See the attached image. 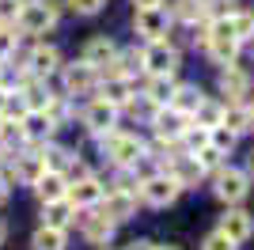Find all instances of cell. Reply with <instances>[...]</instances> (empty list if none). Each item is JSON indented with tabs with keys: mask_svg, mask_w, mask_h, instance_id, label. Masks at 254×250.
Returning a JSON list of instances; mask_svg holds the SVG:
<instances>
[{
	"mask_svg": "<svg viewBox=\"0 0 254 250\" xmlns=\"http://www.w3.org/2000/svg\"><path fill=\"white\" fill-rule=\"evenodd\" d=\"M15 19H19V27L27 34H46L57 23V4H50V0H23Z\"/></svg>",
	"mask_w": 254,
	"mask_h": 250,
	"instance_id": "obj_1",
	"label": "cell"
},
{
	"mask_svg": "<svg viewBox=\"0 0 254 250\" xmlns=\"http://www.w3.org/2000/svg\"><path fill=\"white\" fill-rule=\"evenodd\" d=\"M103 144H106V156L114 159L118 167H137L144 159V144L137 136H118V133H103Z\"/></svg>",
	"mask_w": 254,
	"mask_h": 250,
	"instance_id": "obj_2",
	"label": "cell"
},
{
	"mask_svg": "<svg viewBox=\"0 0 254 250\" xmlns=\"http://www.w3.org/2000/svg\"><path fill=\"white\" fill-rule=\"evenodd\" d=\"M140 68H148L152 76H171L175 68H179V50H171L163 38L152 42L148 50L140 53Z\"/></svg>",
	"mask_w": 254,
	"mask_h": 250,
	"instance_id": "obj_3",
	"label": "cell"
},
{
	"mask_svg": "<svg viewBox=\"0 0 254 250\" xmlns=\"http://www.w3.org/2000/svg\"><path fill=\"white\" fill-rule=\"evenodd\" d=\"M179 182H175V175H152V178H144L140 182V197L148 201V205H156V208H167L171 201L179 197Z\"/></svg>",
	"mask_w": 254,
	"mask_h": 250,
	"instance_id": "obj_4",
	"label": "cell"
},
{
	"mask_svg": "<svg viewBox=\"0 0 254 250\" xmlns=\"http://www.w3.org/2000/svg\"><path fill=\"white\" fill-rule=\"evenodd\" d=\"M133 27H137L140 38L159 42L163 34H167V27H171V15L163 11V4H159V8H137V15H133Z\"/></svg>",
	"mask_w": 254,
	"mask_h": 250,
	"instance_id": "obj_5",
	"label": "cell"
},
{
	"mask_svg": "<svg viewBox=\"0 0 254 250\" xmlns=\"http://www.w3.org/2000/svg\"><path fill=\"white\" fill-rule=\"evenodd\" d=\"M76 220H80V231H84V239H87V243H106L110 235H114V220L106 216L103 208L95 212V208L87 205Z\"/></svg>",
	"mask_w": 254,
	"mask_h": 250,
	"instance_id": "obj_6",
	"label": "cell"
},
{
	"mask_svg": "<svg viewBox=\"0 0 254 250\" xmlns=\"http://www.w3.org/2000/svg\"><path fill=\"white\" fill-rule=\"evenodd\" d=\"M216 197L228 201V205H235V201H243L247 197V189H251V182H247L243 171H232V167H224L220 175H216Z\"/></svg>",
	"mask_w": 254,
	"mask_h": 250,
	"instance_id": "obj_7",
	"label": "cell"
},
{
	"mask_svg": "<svg viewBox=\"0 0 254 250\" xmlns=\"http://www.w3.org/2000/svg\"><path fill=\"white\" fill-rule=\"evenodd\" d=\"M103 201V212L114 224H122V220H129L133 212H137V197H133V189H110L106 197H99Z\"/></svg>",
	"mask_w": 254,
	"mask_h": 250,
	"instance_id": "obj_8",
	"label": "cell"
},
{
	"mask_svg": "<svg viewBox=\"0 0 254 250\" xmlns=\"http://www.w3.org/2000/svg\"><path fill=\"white\" fill-rule=\"evenodd\" d=\"M95 83H99V68H91L87 61L64 68V91H68V95H87Z\"/></svg>",
	"mask_w": 254,
	"mask_h": 250,
	"instance_id": "obj_9",
	"label": "cell"
},
{
	"mask_svg": "<svg viewBox=\"0 0 254 250\" xmlns=\"http://www.w3.org/2000/svg\"><path fill=\"white\" fill-rule=\"evenodd\" d=\"M99 197H103V186H99L91 175H84V178H76V186H68L64 189V201L72 208H87V205H99Z\"/></svg>",
	"mask_w": 254,
	"mask_h": 250,
	"instance_id": "obj_10",
	"label": "cell"
},
{
	"mask_svg": "<svg viewBox=\"0 0 254 250\" xmlns=\"http://www.w3.org/2000/svg\"><path fill=\"white\" fill-rule=\"evenodd\" d=\"M114 118H118V106H110L106 99H95V103L84 110V125L91 129V133H99V136L114 129Z\"/></svg>",
	"mask_w": 254,
	"mask_h": 250,
	"instance_id": "obj_11",
	"label": "cell"
},
{
	"mask_svg": "<svg viewBox=\"0 0 254 250\" xmlns=\"http://www.w3.org/2000/svg\"><path fill=\"white\" fill-rule=\"evenodd\" d=\"M220 231L228 235V239H235V243H247V239L254 235V220H251V212H243V208H232V212H224Z\"/></svg>",
	"mask_w": 254,
	"mask_h": 250,
	"instance_id": "obj_12",
	"label": "cell"
},
{
	"mask_svg": "<svg viewBox=\"0 0 254 250\" xmlns=\"http://www.w3.org/2000/svg\"><path fill=\"white\" fill-rule=\"evenodd\" d=\"M152 125H156V136H159V140H179L182 129L190 125V118L179 114V110L171 106V110H159V114L152 118Z\"/></svg>",
	"mask_w": 254,
	"mask_h": 250,
	"instance_id": "obj_13",
	"label": "cell"
},
{
	"mask_svg": "<svg viewBox=\"0 0 254 250\" xmlns=\"http://www.w3.org/2000/svg\"><path fill=\"white\" fill-rule=\"evenodd\" d=\"M57 64H61V53L53 50V46H38V50L31 53V61H27V72H31L34 80H46L50 72H57Z\"/></svg>",
	"mask_w": 254,
	"mask_h": 250,
	"instance_id": "obj_14",
	"label": "cell"
},
{
	"mask_svg": "<svg viewBox=\"0 0 254 250\" xmlns=\"http://www.w3.org/2000/svg\"><path fill=\"white\" fill-rule=\"evenodd\" d=\"M64 189H68V178H64L61 171H50V167H46V171H42V178L34 182V193L42 197V205H46V201L64 197Z\"/></svg>",
	"mask_w": 254,
	"mask_h": 250,
	"instance_id": "obj_15",
	"label": "cell"
},
{
	"mask_svg": "<svg viewBox=\"0 0 254 250\" xmlns=\"http://www.w3.org/2000/svg\"><path fill=\"white\" fill-rule=\"evenodd\" d=\"M220 91L228 95V99H239V95L251 91V76H247L243 68H235V64H224V72H220Z\"/></svg>",
	"mask_w": 254,
	"mask_h": 250,
	"instance_id": "obj_16",
	"label": "cell"
},
{
	"mask_svg": "<svg viewBox=\"0 0 254 250\" xmlns=\"http://www.w3.org/2000/svg\"><path fill=\"white\" fill-rule=\"evenodd\" d=\"M118 57V50H114V42L110 38H91L84 46V61L91 64V68H103V64H110Z\"/></svg>",
	"mask_w": 254,
	"mask_h": 250,
	"instance_id": "obj_17",
	"label": "cell"
},
{
	"mask_svg": "<svg viewBox=\"0 0 254 250\" xmlns=\"http://www.w3.org/2000/svg\"><path fill=\"white\" fill-rule=\"evenodd\" d=\"M171 175H175V182H179L182 189H190V186H197V182H201L205 167L197 163L193 156H179V163H175V171H171Z\"/></svg>",
	"mask_w": 254,
	"mask_h": 250,
	"instance_id": "obj_18",
	"label": "cell"
},
{
	"mask_svg": "<svg viewBox=\"0 0 254 250\" xmlns=\"http://www.w3.org/2000/svg\"><path fill=\"white\" fill-rule=\"evenodd\" d=\"M76 220V208L68 205V201L64 197H57V201H46V224H50V228H68V224H72Z\"/></svg>",
	"mask_w": 254,
	"mask_h": 250,
	"instance_id": "obj_19",
	"label": "cell"
},
{
	"mask_svg": "<svg viewBox=\"0 0 254 250\" xmlns=\"http://www.w3.org/2000/svg\"><path fill=\"white\" fill-rule=\"evenodd\" d=\"M205 50H209V57L216 64H235V57H239V42H235V38H209V42H205Z\"/></svg>",
	"mask_w": 254,
	"mask_h": 250,
	"instance_id": "obj_20",
	"label": "cell"
},
{
	"mask_svg": "<svg viewBox=\"0 0 254 250\" xmlns=\"http://www.w3.org/2000/svg\"><path fill=\"white\" fill-rule=\"evenodd\" d=\"M103 99L110 106H129V76H106L103 80Z\"/></svg>",
	"mask_w": 254,
	"mask_h": 250,
	"instance_id": "obj_21",
	"label": "cell"
},
{
	"mask_svg": "<svg viewBox=\"0 0 254 250\" xmlns=\"http://www.w3.org/2000/svg\"><path fill=\"white\" fill-rule=\"evenodd\" d=\"M220 125H228V129L239 136V133H247V129H254V110H247V106H228Z\"/></svg>",
	"mask_w": 254,
	"mask_h": 250,
	"instance_id": "obj_22",
	"label": "cell"
},
{
	"mask_svg": "<svg viewBox=\"0 0 254 250\" xmlns=\"http://www.w3.org/2000/svg\"><path fill=\"white\" fill-rule=\"evenodd\" d=\"M31 247H34V250H64V231H61V228H50V224H42V228L34 231Z\"/></svg>",
	"mask_w": 254,
	"mask_h": 250,
	"instance_id": "obj_23",
	"label": "cell"
},
{
	"mask_svg": "<svg viewBox=\"0 0 254 250\" xmlns=\"http://www.w3.org/2000/svg\"><path fill=\"white\" fill-rule=\"evenodd\" d=\"M42 171H46V156H38V152H34V156H23L19 167H15V175H19L27 186H34V182L42 178Z\"/></svg>",
	"mask_w": 254,
	"mask_h": 250,
	"instance_id": "obj_24",
	"label": "cell"
},
{
	"mask_svg": "<svg viewBox=\"0 0 254 250\" xmlns=\"http://www.w3.org/2000/svg\"><path fill=\"white\" fill-rule=\"evenodd\" d=\"M197 103H201V91H197V87H175V95H171V103H167V106H175L179 114L190 118Z\"/></svg>",
	"mask_w": 254,
	"mask_h": 250,
	"instance_id": "obj_25",
	"label": "cell"
},
{
	"mask_svg": "<svg viewBox=\"0 0 254 250\" xmlns=\"http://www.w3.org/2000/svg\"><path fill=\"white\" fill-rule=\"evenodd\" d=\"M193 125H205V129H212V125H220V118H224V106H216V103H197L193 106Z\"/></svg>",
	"mask_w": 254,
	"mask_h": 250,
	"instance_id": "obj_26",
	"label": "cell"
},
{
	"mask_svg": "<svg viewBox=\"0 0 254 250\" xmlns=\"http://www.w3.org/2000/svg\"><path fill=\"white\" fill-rule=\"evenodd\" d=\"M228 23H232V34H235V42H247V38H254V15H251V11H239V8H235L232 15H228Z\"/></svg>",
	"mask_w": 254,
	"mask_h": 250,
	"instance_id": "obj_27",
	"label": "cell"
},
{
	"mask_svg": "<svg viewBox=\"0 0 254 250\" xmlns=\"http://www.w3.org/2000/svg\"><path fill=\"white\" fill-rule=\"evenodd\" d=\"M171 95H175L171 76H152V83H148V99H152V103H156V106H167Z\"/></svg>",
	"mask_w": 254,
	"mask_h": 250,
	"instance_id": "obj_28",
	"label": "cell"
},
{
	"mask_svg": "<svg viewBox=\"0 0 254 250\" xmlns=\"http://www.w3.org/2000/svg\"><path fill=\"white\" fill-rule=\"evenodd\" d=\"M175 15L186 23H197L205 15V0H175Z\"/></svg>",
	"mask_w": 254,
	"mask_h": 250,
	"instance_id": "obj_29",
	"label": "cell"
},
{
	"mask_svg": "<svg viewBox=\"0 0 254 250\" xmlns=\"http://www.w3.org/2000/svg\"><path fill=\"white\" fill-rule=\"evenodd\" d=\"M239 8V0H205V15L201 19H228Z\"/></svg>",
	"mask_w": 254,
	"mask_h": 250,
	"instance_id": "obj_30",
	"label": "cell"
},
{
	"mask_svg": "<svg viewBox=\"0 0 254 250\" xmlns=\"http://www.w3.org/2000/svg\"><path fill=\"white\" fill-rule=\"evenodd\" d=\"M23 103H27V110H46V106H50V95H46L42 83H27V91H23Z\"/></svg>",
	"mask_w": 254,
	"mask_h": 250,
	"instance_id": "obj_31",
	"label": "cell"
},
{
	"mask_svg": "<svg viewBox=\"0 0 254 250\" xmlns=\"http://www.w3.org/2000/svg\"><path fill=\"white\" fill-rule=\"evenodd\" d=\"M209 144H212V148H220V152H232L235 133L228 129V125H212V129H209Z\"/></svg>",
	"mask_w": 254,
	"mask_h": 250,
	"instance_id": "obj_32",
	"label": "cell"
},
{
	"mask_svg": "<svg viewBox=\"0 0 254 250\" xmlns=\"http://www.w3.org/2000/svg\"><path fill=\"white\" fill-rule=\"evenodd\" d=\"M46 156V167H50V171H68V163H72V152H64V148H50V152H42Z\"/></svg>",
	"mask_w": 254,
	"mask_h": 250,
	"instance_id": "obj_33",
	"label": "cell"
},
{
	"mask_svg": "<svg viewBox=\"0 0 254 250\" xmlns=\"http://www.w3.org/2000/svg\"><path fill=\"white\" fill-rule=\"evenodd\" d=\"M201 250H235V239H228L224 231H212L209 239L201 243Z\"/></svg>",
	"mask_w": 254,
	"mask_h": 250,
	"instance_id": "obj_34",
	"label": "cell"
},
{
	"mask_svg": "<svg viewBox=\"0 0 254 250\" xmlns=\"http://www.w3.org/2000/svg\"><path fill=\"white\" fill-rule=\"evenodd\" d=\"M11 53H15V34H11L8 27H0V64L8 61Z\"/></svg>",
	"mask_w": 254,
	"mask_h": 250,
	"instance_id": "obj_35",
	"label": "cell"
},
{
	"mask_svg": "<svg viewBox=\"0 0 254 250\" xmlns=\"http://www.w3.org/2000/svg\"><path fill=\"white\" fill-rule=\"evenodd\" d=\"M19 8H23V0H0V23L15 19V15H19Z\"/></svg>",
	"mask_w": 254,
	"mask_h": 250,
	"instance_id": "obj_36",
	"label": "cell"
},
{
	"mask_svg": "<svg viewBox=\"0 0 254 250\" xmlns=\"http://www.w3.org/2000/svg\"><path fill=\"white\" fill-rule=\"evenodd\" d=\"M72 4V11H80V15H95L99 8H103V0H68Z\"/></svg>",
	"mask_w": 254,
	"mask_h": 250,
	"instance_id": "obj_37",
	"label": "cell"
},
{
	"mask_svg": "<svg viewBox=\"0 0 254 250\" xmlns=\"http://www.w3.org/2000/svg\"><path fill=\"white\" fill-rule=\"evenodd\" d=\"M163 0H133V8H159Z\"/></svg>",
	"mask_w": 254,
	"mask_h": 250,
	"instance_id": "obj_38",
	"label": "cell"
},
{
	"mask_svg": "<svg viewBox=\"0 0 254 250\" xmlns=\"http://www.w3.org/2000/svg\"><path fill=\"white\" fill-rule=\"evenodd\" d=\"M8 193H11L8 189V175H0V201H8Z\"/></svg>",
	"mask_w": 254,
	"mask_h": 250,
	"instance_id": "obj_39",
	"label": "cell"
},
{
	"mask_svg": "<svg viewBox=\"0 0 254 250\" xmlns=\"http://www.w3.org/2000/svg\"><path fill=\"white\" fill-rule=\"evenodd\" d=\"M152 247H156V243H144V239H140V243H129V250H152Z\"/></svg>",
	"mask_w": 254,
	"mask_h": 250,
	"instance_id": "obj_40",
	"label": "cell"
},
{
	"mask_svg": "<svg viewBox=\"0 0 254 250\" xmlns=\"http://www.w3.org/2000/svg\"><path fill=\"white\" fill-rule=\"evenodd\" d=\"M4 239H8V228H4V224H0V247H4Z\"/></svg>",
	"mask_w": 254,
	"mask_h": 250,
	"instance_id": "obj_41",
	"label": "cell"
},
{
	"mask_svg": "<svg viewBox=\"0 0 254 250\" xmlns=\"http://www.w3.org/2000/svg\"><path fill=\"white\" fill-rule=\"evenodd\" d=\"M152 250H179V247H152Z\"/></svg>",
	"mask_w": 254,
	"mask_h": 250,
	"instance_id": "obj_42",
	"label": "cell"
},
{
	"mask_svg": "<svg viewBox=\"0 0 254 250\" xmlns=\"http://www.w3.org/2000/svg\"><path fill=\"white\" fill-rule=\"evenodd\" d=\"M251 175H254V159H251Z\"/></svg>",
	"mask_w": 254,
	"mask_h": 250,
	"instance_id": "obj_43",
	"label": "cell"
}]
</instances>
